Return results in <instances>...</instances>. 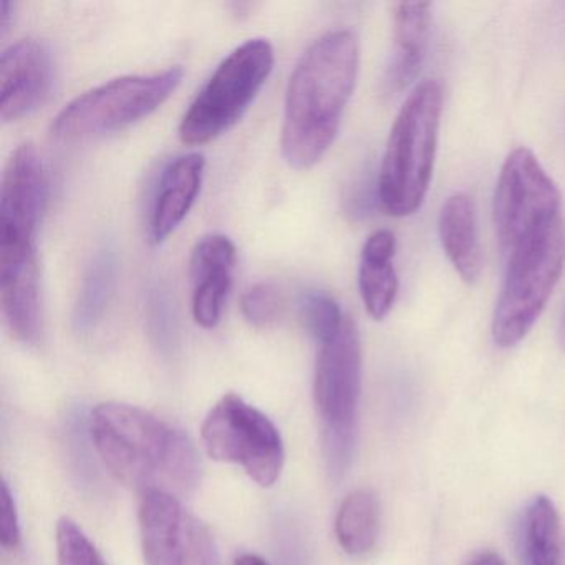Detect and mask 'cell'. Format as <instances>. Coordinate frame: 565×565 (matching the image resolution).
Wrapping results in <instances>:
<instances>
[{
	"mask_svg": "<svg viewBox=\"0 0 565 565\" xmlns=\"http://www.w3.org/2000/svg\"><path fill=\"white\" fill-rule=\"evenodd\" d=\"M90 436L102 462L138 494L186 498L200 486V452L180 428L127 403H102L92 412Z\"/></svg>",
	"mask_w": 565,
	"mask_h": 565,
	"instance_id": "cell-1",
	"label": "cell"
},
{
	"mask_svg": "<svg viewBox=\"0 0 565 565\" xmlns=\"http://www.w3.org/2000/svg\"><path fill=\"white\" fill-rule=\"evenodd\" d=\"M359 41L350 31L327 32L297 62L286 92L284 160L309 170L335 141L359 74Z\"/></svg>",
	"mask_w": 565,
	"mask_h": 565,
	"instance_id": "cell-2",
	"label": "cell"
},
{
	"mask_svg": "<svg viewBox=\"0 0 565 565\" xmlns=\"http://www.w3.org/2000/svg\"><path fill=\"white\" fill-rule=\"evenodd\" d=\"M443 87L419 84L396 115L379 173V200L390 216H412L425 203L435 170Z\"/></svg>",
	"mask_w": 565,
	"mask_h": 565,
	"instance_id": "cell-3",
	"label": "cell"
},
{
	"mask_svg": "<svg viewBox=\"0 0 565 565\" xmlns=\"http://www.w3.org/2000/svg\"><path fill=\"white\" fill-rule=\"evenodd\" d=\"M565 266V223L557 217L508 254L504 284L492 317V339L511 349L525 339L551 299Z\"/></svg>",
	"mask_w": 565,
	"mask_h": 565,
	"instance_id": "cell-4",
	"label": "cell"
},
{
	"mask_svg": "<svg viewBox=\"0 0 565 565\" xmlns=\"http://www.w3.org/2000/svg\"><path fill=\"white\" fill-rule=\"evenodd\" d=\"M276 62L266 39H250L234 49L201 88L180 125V138L188 147L216 140L246 114L269 78Z\"/></svg>",
	"mask_w": 565,
	"mask_h": 565,
	"instance_id": "cell-5",
	"label": "cell"
},
{
	"mask_svg": "<svg viewBox=\"0 0 565 565\" xmlns=\"http://www.w3.org/2000/svg\"><path fill=\"white\" fill-rule=\"evenodd\" d=\"M183 68L150 75H127L85 92L72 100L52 124L62 141H84L124 130L157 111L183 81Z\"/></svg>",
	"mask_w": 565,
	"mask_h": 565,
	"instance_id": "cell-6",
	"label": "cell"
},
{
	"mask_svg": "<svg viewBox=\"0 0 565 565\" xmlns=\"http://www.w3.org/2000/svg\"><path fill=\"white\" fill-rule=\"evenodd\" d=\"M201 439L210 458L241 466L263 488L279 479L286 458L279 429L243 396L227 393L210 409Z\"/></svg>",
	"mask_w": 565,
	"mask_h": 565,
	"instance_id": "cell-7",
	"label": "cell"
},
{
	"mask_svg": "<svg viewBox=\"0 0 565 565\" xmlns=\"http://www.w3.org/2000/svg\"><path fill=\"white\" fill-rule=\"evenodd\" d=\"M362 386V347L359 329L347 317L333 339L320 343L313 375V398L326 425L333 462L349 461L355 439L356 409Z\"/></svg>",
	"mask_w": 565,
	"mask_h": 565,
	"instance_id": "cell-8",
	"label": "cell"
},
{
	"mask_svg": "<svg viewBox=\"0 0 565 565\" xmlns=\"http://www.w3.org/2000/svg\"><path fill=\"white\" fill-rule=\"evenodd\" d=\"M557 184L529 148L509 153L494 193V226L499 244L511 253L525 237L561 217Z\"/></svg>",
	"mask_w": 565,
	"mask_h": 565,
	"instance_id": "cell-9",
	"label": "cell"
},
{
	"mask_svg": "<svg viewBox=\"0 0 565 565\" xmlns=\"http://www.w3.org/2000/svg\"><path fill=\"white\" fill-rule=\"evenodd\" d=\"M49 196L44 161L34 145L15 148L2 174L0 188V257L38 256V230Z\"/></svg>",
	"mask_w": 565,
	"mask_h": 565,
	"instance_id": "cell-10",
	"label": "cell"
},
{
	"mask_svg": "<svg viewBox=\"0 0 565 565\" xmlns=\"http://www.w3.org/2000/svg\"><path fill=\"white\" fill-rule=\"evenodd\" d=\"M145 565H214L206 525L168 494H145L138 508Z\"/></svg>",
	"mask_w": 565,
	"mask_h": 565,
	"instance_id": "cell-11",
	"label": "cell"
},
{
	"mask_svg": "<svg viewBox=\"0 0 565 565\" xmlns=\"http://www.w3.org/2000/svg\"><path fill=\"white\" fill-rule=\"evenodd\" d=\"M54 62L47 45L15 42L0 57V118L18 121L38 110L51 94Z\"/></svg>",
	"mask_w": 565,
	"mask_h": 565,
	"instance_id": "cell-12",
	"label": "cell"
},
{
	"mask_svg": "<svg viewBox=\"0 0 565 565\" xmlns=\"http://www.w3.org/2000/svg\"><path fill=\"white\" fill-rule=\"evenodd\" d=\"M236 259V246L223 234L203 237L191 253V310L194 322L203 329H214L221 322L224 303L233 287Z\"/></svg>",
	"mask_w": 565,
	"mask_h": 565,
	"instance_id": "cell-13",
	"label": "cell"
},
{
	"mask_svg": "<svg viewBox=\"0 0 565 565\" xmlns=\"http://www.w3.org/2000/svg\"><path fill=\"white\" fill-rule=\"evenodd\" d=\"M203 154L188 153L174 158L161 173L150 217L151 243L167 241L190 214L203 186Z\"/></svg>",
	"mask_w": 565,
	"mask_h": 565,
	"instance_id": "cell-14",
	"label": "cell"
},
{
	"mask_svg": "<svg viewBox=\"0 0 565 565\" xmlns=\"http://www.w3.org/2000/svg\"><path fill=\"white\" fill-rule=\"evenodd\" d=\"M431 4L428 2H399L393 9L395 51L383 77V92L396 95L408 87L426 55Z\"/></svg>",
	"mask_w": 565,
	"mask_h": 565,
	"instance_id": "cell-15",
	"label": "cell"
},
{
	"mask_svg": "<svg viewBox=\"0 0 565 565\" xmlns=\"http://www.w3.org/2000/svg\"><path fill=\"white\" fill-rule=\"evenodd\" d=\"M438 234L459 277L465 282H476L481 276L482 254L476 207L468 194L455 193L445 201L439 211Z\"/></svg>",
	"mask_w": 565,
	"mask_h": 565,
	"instance_id": "cell-16",
	"label": "cell"
},
{
	"mask_svg": "<svg viewBox=\"0 0 565 565\" xmlns=\"http://www.w3.org/2000/svg\"><path fill=\"white\" fill-rule=\"evenodd\" d=\"M396 237L392 231L379 230L370 234L360 256L359 287L363 306L372 319L383 320L388 316L398 294L393 257Z\"/></svg>",
	"mask_w": 565,
	"mask_h": 565,
	"instance_id": "cell-17",
	"label": "cell"
},
{
	"mask_svg": "<svg viewBox=\"0 0 565 565\" xmlns=\"http://www.w3.org/2000/svg\"><path fill=\"white\" fill-rule=\"evenodd\" d=\"M521 547L525 565H564L561 515L547 495H535L525 508Z\"/></svg>",
	"mask_w": 565,
	"mask_h": 565,
	"instance_id": "cell-18",
	"label": "cell"
},
{
	"mask_svg": "<svg viewBox=\"0 0 565 565\" xmlns=\"http://www.w3.org/2000/svg\"><path fill=\"white\" fill-rule=\"evenodd\" d=\"M117 250L104 246L95 253L85 270L84 282L74 309V322L78 330H87L107 312L108 303L117 286Z\"/></svg>",
	"mask_w": 565,
	"mask_h": 565,
	"instance_id": "cell-19",
	"label": "cell"
},
{
	"mask_svg": "<svg viewBox=\"0 0 565 565\" xmlns=\"http://www.w3.org/2000/svg\"><path fill=\"white\" fill-rule=\"evenodd\" d=\"M380 505L375 492L356 489L347 495L335 519L340 547L350 555H365L379 537Z\"/></svg>",
	"mask_w": 565,
	"mask_h": 565,
	"instance_id": "cell-20",
	"label": "cell"
},
{
	"mask_svg": "<svg viewBox=\"0 0 565 565\" xmlns=\"http://www.w3.org/2000/svg\"><path fill=\"white\" fill-rule=\"evenodd\" d=\"M300 319L320 345L340 332L347 316L332 296L322 290H310L300 300Z\"/></svg>",
	"mask_w": 565,
	"mask_h": 565,
	"instance_id": "cell-21",
	"label": "cell"
},
{
	"mask_svg": "<svg viewBox=\"0 0 565 565\" xmlns=\"http://www.w3.org/2000/svg\"><path fill=\"white\" fill-rule=\"evenodd\" d=\"M58 565H107L94 542L71 518L57 522Z\"/></svg>",
	"mask_w": 565,
	"mask_h": 565,
	"instance_id": "cell-22",
	"label": "cell"
},
{
	"mask_svg": "<svg viewBox=\"0 0 565 565\" xmlns=\"http://www.w3.org/2000/svg\"><path fill=\"white\" fill-rule=\"evenodd\" d=\"M241 310L244 319L257 329L273 326L282 316V294L274 284H256L241 297Z\"/></svg>",
	"mask_w": 565,
	"mask_h": 565,
	"instance_id": "cell-23",
	"label": "cell"
},
{
	"mask_svg": "<svg viewBox=\"0 0 565 565\" xmlns=\"http://www.w3.org/2000/svg\"><path fill=\"white\" fill-rule=\"evenodd\" d=\"M345 210L347 214L362 220L366 214L372 211L373 201L379 200V181L373 183L370 180L369 173H362L359 178L352 181L349 191L345 194Z\"/></svg>",
	"mask_w": 565,
	"mask_h": 565,
	"instance_id": "cell-24",
	"label": "cell"
},
{
	"mask_svg": "<svg viewBox=\"0 0 565 565\" xmlns=\"http://www.w3.org/2000/svg\"><path fill=\"white\" fill-rule=\"evenodd\" d=\"M0 509H2V514H0V542H2V547L8 548V551H15L21 545L22 532L14 495H12L6 481L2 482V492H0Z\"/></svg>",
	"mask_w": 565,
	"mask_h": 565,
	"instance_id": "cell-25",
	"label": "cell"
},
{
	"mask_svg": "<svg viewBox=\"0 0 565 565\" xmlns=\"http://www.w3.org/2000/svg\"><path fill=\"white\" fill-rule=\"evenodd\" d=\"M469 565H505V562L502 561L501 555L488 551L481 552Z\"/></svg>",
	"mask_w": 565,
	"mask_h": 565,
	"instance_id": "cell-26",
	"label": "cell"
},
{
	"mask_svg": "<svg viewBox=\"0 0 565 565\" xmlns=\"http://www.w3.org/2000/svg\"><path fill=\"white\" fill-rule=\"evenodd\" d=\"M12 9H14V6H12V2H9V0H2V2H0V29H2V34L9 29Z\"/></svg>",
	"mask_w": 565,
	"mask_h": 565,
	"instance_id": "cell-27",
	"label": "cell"
},
{
	"mask_svg": "<svg viewBox=\"0 0 565 565\" xmlns=\"http://www.w3.org/2000/svg\"><path fill=\"white\" fill-rule=\"evenodd\" d=\"M234 565H269L263 557L254 554H243L236 558Z\"/></svg>",
	"mask_w": 565,
	"mask_h": 565,
	"instance_id": "cell-28",
	"label": "cell"
},
{
	"mask_svg": "<svg viewBox=\"0 0 565 565\" xmlns=\"http://www.w3.org/2000/svg\"><path fill=\"white\" fill-rule=\"evenodd\" d=\"M558 342H561L562 349L565 350V306L562 310L561 323H558Z\"/></svg>",
	"mask_w": 565,
	"mask_h": 565,
	"instance_id": "cell-29",
	"label": "cell"
}]
</instances>
